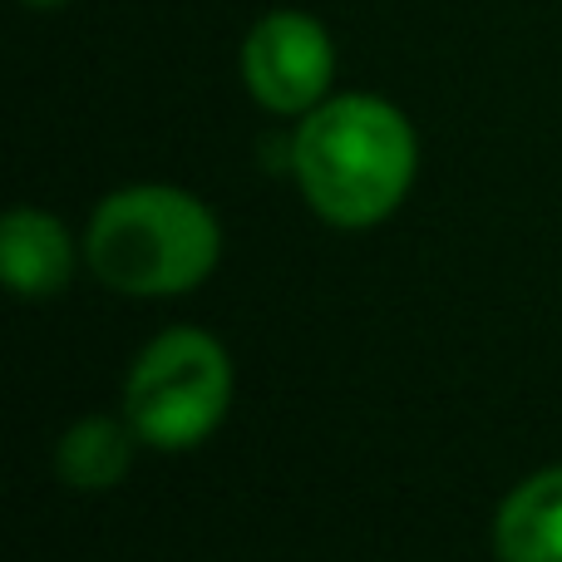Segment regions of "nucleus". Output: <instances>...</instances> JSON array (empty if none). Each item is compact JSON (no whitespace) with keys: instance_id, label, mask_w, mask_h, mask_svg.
I'll return each mask as SVG.
<instances>
[{"instance_id":"f257e3e1","label":"nucleus","mask_w":562,"mask_h":562,"mask_svg":"<svg viewBox=\"0 0 562 562\" xmlns=\"http://www.w3.org/2000/svg\"><path fill=\"white\" fill-rule=\"evenodd\" d=\"M419 168L409 119L375 94L321 99L291 138V173L330 227H375L405 203Z\"/></svg>"},{"instance_id":"f03ea898","label":"nucleus","mask_w":562,"mask_h":562,"mask_svg":"<svg viewBox=\"0 0 562 562\" xmlns=\"http://www.w3.org/2000/svg\"><path fill=\"white\" fill-rule=\"evenodd\" d=\"M223 227L213 207L168 183L119 188L94 207L85 262L109 291L124 296H178L213 277Z\"/></svg>"},{"instance_id":"7ed1b4c3","label":"nucleus","mask_w":562,"mask_h":562,"mask_svg":"<svg viewBox=\"0 0 562 562\" xmlns=\"http://www.w3.org/2000/svg\"><path fill=\"white\" fill-rule=\"evenodd\" d=\"M233 405V360L223 340L173 326L138 350L124 385V419L154 449H193L223 425Z\"/></svg>"},{"instance_id":"20e7f679","label":"nucleus","mask_w":562,"mask_h":562,"mask_svg":"<svg viewBox=\"0 0 562 562\" xmlns=\"http://www.w3.org/2000/svg\"><path fill=\"white\" fill-rule=\"evenodd\" d=\"M336 75V49L321 20L301 10H272L243 45V79L272 114H311Z\"/></svg>"},{"instance_id":"39448f33","label":"nucleus","mask_w":562,"mask_h":562,"mask_svg":"<svg viewBox=\"0 0 562 562\" xmlns=\"http://www.w3.org/2000/svg\"><path fill=\"white\" fill-rule=\"evenodd\" d=\"M0 272H5L10 291L30 301H45L65 291L75 277V237L55 213L40 207H15L0 223Z\"/></svg>"},{"instance_id":"423d86ee","label":"nucleus","mask_w":562,"mask_h":562,"mask_svg":"<svg viewBox=\"0 0 562 562\" xmlns=\"http://www.w3.org/2000/svg\"><path fill=\"white\" fill-rule=\"evenodd\" d=\"M498 562H562V464L538 469L498 504Z\"/></svg>"},{"instance_id":"0eeeda50","label":"nucleus","mask_w":562,"mask_h":562,"mask_svg":"<svg viewBox=\"0 0 562 562\" xmlns=\"http://www.w3.org/2000/svg\"><path fill=\"white\" fill-rule=\"evenodd\" d=\"M134 445H144V439L134 435L128 419L119 425L114 415H85L59 439L55 469L79 494H104V488H114L134 469Z\"/></svg>"},{"instance_id":"6e6552de","label":"nucleus","mask_w":562,"mask_h":562,"mask_svg":"<svg viewBox=\"0 0 562 562\" xmlns=\"http://www.w3.org/2000/svg\"><path fill=\"white\" fill-rule=\"evenodd\" d=\"M25 5H65V0H25Z\"/></svg>"}]
</instances>
